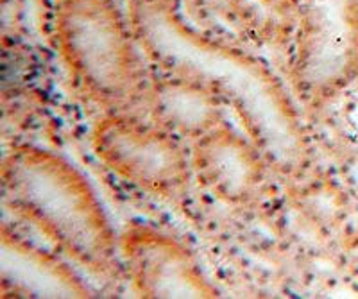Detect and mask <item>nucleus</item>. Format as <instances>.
<instances>
[{"instance_id":"7","label":"nucleus","mask_w":358,"mask_h":299,"mask_svg":"<svg viewBox=\"0 0 358 299\" xmlns=\"http://www.w3.org/2000/svg\"><path fill=\"white\" fill-rule=\"evenodd\" d=\"M120 262L140 298H217L201 263L172 235L145 224L118 235Z\"/></svg>"},{"instance_id":"2","label":"nucleus","mask_w":358,"mask_h":299,"mask_svg":"<svg viewBox=\"0 0 358 299\" xmlns=\"http://www.w3.org/2000/svg\"><path fill=\"white\" fill-rule=\"evenodd\" d=\"M4 203L90 275L106 278L120 263L118 237L83 173L36 145L15 147L2 163Z\"/></svg>"},{"instance_id":"5","label":"nucleus","mask_w":358,"mask_h":299,"mask_svg":"<svg viewBox=\"0 0 358 299\" xmlns=\"http://www.w3.org/2000/svg\"><path fill=\"white\" fill-rule=\"evenodd\" d=\"M92 149L115 176L165 201L187 196L194 181L190 147L136 113H106L92 129Z\"/></svg>"},{"instance_id":"4","label":"nucleus","mask_w":358,"mask_h":299,"mask_svg":"<svg viewBox=\"0 0 358 299\" xmlns=\"http://www.w3.org/2000/svg\"><path fill=\"white\" fill-rule=\"evenodd\" d=\"M297 27L290 88L308 108H322L358 81V0H294Z\"/></svg>"},{"instance_id":"8","label":"nucleus","mask_w":358,"mask_h":299,"mask_svg":"<svg viewBox=\"0 0 358 299\" xmlns=\"http://www.w3.org/2000/svg\"><path fill=\"white\" fill-rule=\"evenodd\" d=\"M143 110L147 119L190 145L226 122L228 106L199 81L158 72L152 74Z\"/></svg>"},{"instance_id":"6","label":"nucleus","mask_w":358,"mask_h":299,"mask_svg":"<svg viewBox=\"0 0 358 299\" xmlns=\"http://www.w3.org/2000/svg\"><path fill=\"white\" fill-rule=\"evenodd\" d=\"M188 147L194 181L215 201L244 208L267 197L274 170L244 131L224 122Z\"/></svg>"},{"instance_id":"9","label":"nucleus","mask_w":358,"mask_h":299,"mask_svg":"<svg viewBox=\"0 0 358 299\" xmlns=\"http://www.w3.org/2000/svg\"><path fill=\"white\" fill-rule=\"evenodd\" d=\"M0 272L4 289L31 298H92L83 279L62 256L2 231Z\"/></svg>"},{"instance_id":"3","label":"nucleus","mask_w":358,"mask_h":299,"mask_svg":"<svg viewBox=\"0 0 358 299\" xmlns=\"http://www.w3.org/2000/svg\"><path fill=\"white\" fill-rule=\"evenodd\" d=\"M54 40L76 90L104 115L143 106L152 68L117 0H56Z\"/></svg>"},{"instance_id":"10","label":"nucleus","mask_w":358,"mask_h":299,"mask_svg":"<svg viewBox=\"0 0 358 299\" xmlns=\"http://www.w3.org/2000/svg\"><path fill=\"white\" fill-rule=\"evenodd\" d=\"M244 38L262 49L290 56L297 27L294 0H217Z\"/></svg>"},{"instance_id":"1","label":"nucleus","mask_w":358,"mask_h":299,"mask_svg":"<svg viewBox=\"0 0 358 299\" xmlns=\"http://www.w3.org/2000/svg\"><path fill=\"white\" fill-rule=\"evenodd\" d=\"M129 20L152 70L199 81L235 113L274 173L301 174L310 158L301 113L264 59L194 27L176 0H133Z\"/></svg>"}]
</instances>
